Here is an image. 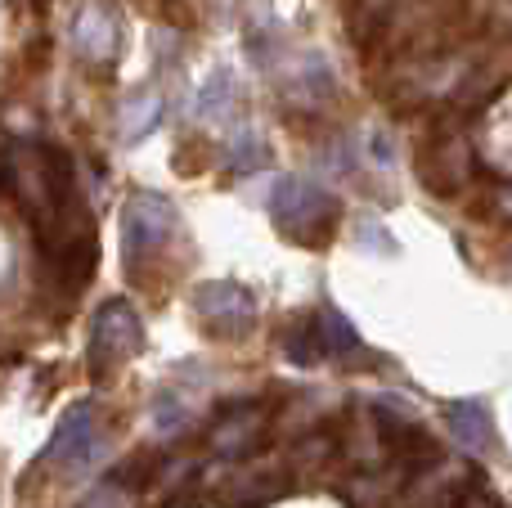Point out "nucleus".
<instances>
[{"label":"nucleus","mask_w":512,"mask_h":508,"mask_svg":"<svg viewBox=\"0 0 512 508\" xmlns=\"http://www.w3.org/2000/svg\"><path fill=\"white\" fill-rule=\"evenodd\" d=\"M270 216L279 230L297 234V239H315V234L333 230L337 198L306 176H279L270 189Z\"/></svg>","instance_id":"1"},{"label":"nucleus","mask_w":512,"mask_h":508,"mask_svg":"<svg viewBox=\"0 0 512 508\" xmlns=\"http://www.w3.org/2000/svg\"><path fill=\"white\" fill-rule=\"evenodd\" d=\"M144 342V324L135 315V306L126 297H113L95 311V324H90V369L95 374H113L117 365L140 351Z\"/></svg>","instance_id":"2"},{"label":"nucleus","mask_w":512,"mask_h":508,"mask_svg":"<svg viewBox=\"0 0 512 508\" xmlns=\"http://www.w3.org/2000/svg\"><path fill=\"white\" fill-rule=\"evenodd\" d=\"M176 225H180V216H176V207L167 203L162 194H131V203H126V212H122V257H126V266H135V261H144V257H153V252H162L167 248V239L176 234Z\"/></svg>","instance_id":"3"},{"label":"nucleus","mask_w":512,"mask_h":508,"mask_svg":"<svg viewBox=\"0 0 512 508\" xmlns=\"http://www.w3.org/2000/svg\"><path fill=\"white\" fill-rule=\"evenodd\" d=\"M194 311H198V320H203V329L216 333V338H243L256 320L252 293L243 284H234V279H212V284H203L194 293Z\"/></svg>","instance_id":"4"},{"label":"nucleus","mask_w":512,"mask_h":508,"mask_svg":"<svg viewBox=\"0 0 512 508\" xmlns=\"http://www.w3.org/2000/svg\"><path fill=\"white\" fill-rule=\"evenodd\" d=\"M95 455H99V423H95V405H90V401H77L68 414H63L59 428H54V437H50V450H45V459H50L54 468H63V473H81V468H86Z\"/></svg>","instance_id":"5"},{"label":"nucleus","mask_w":512,"mask_h":508,"mask_svg":"<svg viewBox=\"0 0 512 508\" xmlns=\"http://www.w3.org/2000/svg\"><path fill=\"white\" fill-rule=\"evenodd\" d=\"M261 428H265L261 405H248V401L230 405V410H221L216 414V423H212V450L221 459H243L256 446Z\"/></svg>","instance_id":"6"},{"label":"nucleus","mask_w":512,"mask_h":508,"mask_svg":"<svg viewBox=\"0 0 512 508\" xmlns=\"http://www.w3.org/2000/svg\"><path fill=\"white\" fill-rule=\"evenodd\" d=\"M445 423H450V437L459 441L468 455H481V450H490V414L481 401H450L445 405Z\"/></svg>","instance_id":"7"},{"label":"nucleus","mask_w":512,"mask_h":508,"mask_svg":"<svg viewBox=\"0 0 512 508\" xmlns=\"http://www.w3.org/2000/svg\"><path fill=\"white\" fill-rule=\"evenodd\" d=\"M72 41H77V50L90 54V59H104V54H113L117 27H113V18H108V9L90 5L86 14L77 18V27H72Z\"/></svg>","instance_id":"8"},{"label":"nucleus","mask_w":512,"mask_h":508,"mask_svg":"<svg viewBox=\"0 0 512 508\" xmlns=\"http://www.w3.org/2000/svg\"><path fill=\"white\" fill-rule=\"evenodd\" d=\"M162 122V95L158 90H144V95H131L122 108V140L135 144Z\"/></svg>","instance_id":"9"},{"label":"nucleus","mask_w":512,"mask_h":508,"mask_svg":"<svg viewBox=\"0 0 512 508\" xmlns=\"http://www.w3.org/2000/svg\"><path fill=\"white\" fill-rule=\"evenodd\" d=\"M315 320H319V333H324L328 356H355V351H360V333H355V324L346 320L337 306L315 311Z\"/></svg>","instance_id":"10"},{"label":"nucleus","mask_w":512,"mask_h":508,"mask_svg":"<svg viewBox=\"0 0 512 508\" xmlns=\"http://www.w3.org/2000/svg\"><path fill=\"white\" fill-rule=\"evenodd\" d=\"M288 356L297 360V365H315V360L328 356L324 333H319V320H315V315H310V320H301L297 329L288 333Z\"/></svg>","instance_id":"11"},{"label":"nucleus","mask_w":512,"mask_h":508,"mask_svg":"<svg viewBox=\"0 0 512 508\" xmlns=\"http://www.w3.org/2000/svg\"><path fill=\"white\" fill-rule=\"evenodd\" d=\"M234 95V86H230V72H216V81H207V90H203V99H198V113H221V104Z\"/></svg>","instance_id":"12"},{"label":"nucleus","mask_w":512,"mask_h":508,"mask_svg":"<svg viewBox=\"0 0 512 508\" xmlns=\"http://www.w3.org/2000/svg\"><path fill=\"white\" fill-rule=\"evenodd\" d=\"M463 508H499V504L486 491H472V495H463Z\"/></svg>","instance_id":"13"}]
</instances>
